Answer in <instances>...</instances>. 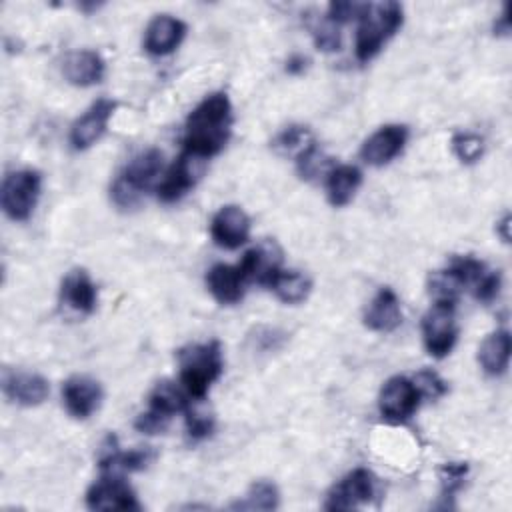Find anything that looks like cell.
Returning a JSON list of instances; mask_svg holds the SVG:
<instances>
[{
  "instance_id": "obj_38",
  "label": "cell",
  "mask_w": 512,
  "mask_h": 512,
  "mask_svg": "<svg viewBox=\"0 0 512 512\" xmlns=\"http://www.w3.org/2000/svg\"><path fill=\"white\" fill-rule=\"evenodd\" d=\"M168 422H170L168 418H164V416H160V414H156L154 410L148 408L146 412L138 414V418L134 422V428L142 434H158L168 426Z\"/></svg>"
},
{
  "instance_id": "obj_11",
  "label": "cell",
  "mask_w": 512,
  "mask_h": 512,
  "mask_svg": "<svg viewBox=\"0 0 512 512\" xmlns=\"http://www.w3.org/2000/svg\"><path fill=\"white\" fill-rule=\"evenodd\" d=\"M408 140V128L400 124H386L368 136L360 148V156L370 166H384L392 162Z\"/></svg>"
},
{
  "instance_id": "obj_17",
  "label": "cell",
  "mask_w": 512,
  "mask_h": 512,
  "mask_svg": "<svg viewBox=\"0 0 512 512\" xmlns=\"http://www.w3.org/2000/svg\"><path fill=\"white\" fill-rule=\"evenodd\" d=\"M2 388L8 400L20 406H38L46 400L50 386L44 376L24 370H8L4 372Z\"/></svg>"
},
{
  "instance_id": "obj_1",
  "label": "cell",
  "mask_w": 512,
  "mask_h": 512,
  "mask_svg": "<svg viewBox=\"0 0 512 512\" xmlns=\"http://www.w3.org/2000/svg\"><path fill=\"white\" fill-rule=\"evenodd\" d=\"M232 126V104L224 92L206 96L188 116L184 132V150L198 156L210 158L218 154Z\"/></svg>"
},
{
  "instance_id": "obj_35",
  "label": "cell",
  "mask_w": 512,
  "mask_h": 512,
  "mask_svg": "<svg viewBox=\"0 0 512 512\" xmlns=\"http://www.w3.org/2000/svg\"><path fill=\"white\" fill-rule=\"evenodd\" d=\"M340 26L330 22V20H324L320 26L314 28V44L318 50H324V52H334L340 48Z\"/></svg>"
},
{
  "instance_id": "obj_27",
  "label": "cell",
  "mask_w": 512,
  "mask_h": 512,
  "mask_svg": "<svg viewBox=\"0 0 512 512\" xmlns=\"http://www.w3.org/2000/svg\"><path fill=\"white\" fill-rule=\"evenodd\" d=\"M280 504L278 488L268 480L254 482L242 500L230 504L232 510H274Z\"/></svg>"
},
{
  "instance_id": "obj_6",
  "label": "cell",
  "mask_w": 512,
  "mask_h": 512,
  "mask_svg": "<svg viewBox=\"0 0 512 512\" xmlns=\"http://www.w3.org/2000/svg\"><path fill=\"white\" fill-rule=\"evenodd\" d=\"M458 328L454 320V304L434 302L422 318V340L430 356L444 358L456 344Z\"/></svg>"
},
{
  "instance_id": "obj_14",
  "label": "cell",
  "mask_w": 512,
  "mask_h": 512,
  "mask_svg": "<svg viewBox=\"0 0 512 512\" xmlns=\"http://www.w3.org/2000/svg\"><path fill=\"white\" fill-rule=\"evenodd\" d=\"M280 264H282V252L276 242L268 240L244 252L242 260L238 262V268L248 282H258L268 286L270 280L276 276V272L282 270Z\"/></svg>"
},
{
  "instance_id": "obj_40",
  "label": "cell",
  "mask_w": 512,
  "mask_h": 512,
  "mask_svg": "<svg viewBox=\"0 0 512 512\" xmlns=\"http://www.w3.org/2000/svg\"><path fill=\"white\" fill-rule=\"evenodd\" d=\"M508 228H510V214H504L502 220H498V224H496V232L500 234V238H502L504 242H510V232H508Z\"/></svg>"
},
{
  "instance_id": "obj_32",
  "label": "cell",
  "mask_w": 512,
  "mask_h": 512,
  "mask_svg": "<svg viewBox=\"0 0 512 512\" xmlns=\"http://www.w3.org/2000/svg\"><path fill=\"white\" fill-rule=\"evenodd\" d=\"M468 474L466 462H450L440 468V484H442V498H452L462 486Z\"/></svg>"
},
{
  "instance_id": "obj_39",
  "label": "cell",
  "mask_w": 512,
  "mask_h": 512,
  "mask_svg": "<svg viewBox=\"0 0 512 512\" xmlns=\"http://www.w3.org/2000/svg\"><path fill=\"white\" fill-rule=\"evenodd\" d=\"M304 68H306V58L300 56V54L290 56L288 62H286V72L288 74H300V72H304Z\"/></svg>"
},
{
  "instance_id": "obj_7",
  "label": "cell",
  "mask_w": 512,
  "mask_h": 512,
  "mask_svg": "<svg viewBox=\"0 0 512 512\" xmlns=\"http://www.w3.org/2000/svg\"><path fill=\"white\" fill-rule=\"evenodd\" d=\"M420 392L414 384V380L404 376H394L386 380V384L380 390L378 406L384 420L400 424L406 422L420 404Z\"/></svg>"
},
{
  "instance_id": "obj_25",
  "label": "cell",
  "mask_w": 512,
  "mask_h": 512,
  "mask_svg": "<svg viewBox=\"0 0 512 512\" xmlns=\"http://www.w3.org/2000/svg\"><path fill=\"white\" fill-rule=\"evenodd\" d=\"M268 288L286 304H300L308 298L312 282L298 270H278Z\"/></svg>"
},
{
  "instance_id": "obj_37",
  "label": "cell",
  "mask_w": 512,
  "mask_h": 512,
  "mask_svg": "<svg viewBox=\"0 0 512 512\" xmlns=\"http://www.w3.org/2000/svg\"><path fill=\"white\" fill-rule=\"evenodd\" d=\"M500 274L498 272H486L476 284H474V296L480 300V302H484V304H488V302H492L496 296H498V292H500Z\"/></svg>"
},
{
  "instance_id": "obj_21",
  "label": "cell",
  "mask_w": 512,
  "mask_h": 512,
  "mask_svg": "<svg viewBox=\"0 0 512 512\" xmlns=\"http://www.w3.org/2000/svg\"><path fill=\"white\" fill-rule=\"evenodd\" d=\"M400 322H402V310H400V300L396 292L388 286L380 288L364 314L366 328L374 332H392L400 326Z\"/></svg>"
},
{
  "instance_id": "obj_16",
  "label": "cell",
  "mask_w": 512,
  "mask_h": 512,
  "mask_svg": "<svg viewBox=\"0 0 512 512\" xmlns=\"http://www.w3.org/2000/svg\"><path fill=\"white\" fill-rule=\"evenodd\" d=\"M102 400L100 384L90 376H72L62 384V402L70 416L88 418Z\"/></svg>"
},
{
  "instance_id": "obj_3",
  "label": "cell",
  "mask_w": 512,
  "mask_h": 512,
  "mask_svg": "<svg viewBox=\"0 0 512 512\" xmlns=\"http://www.w3.org/2000/svg\"><path fill=\"white\" fill-rule=\"evenodd\" d=\"M180 382L188 396L202 400L210 384L222 374V348L220 342L210 340L204 344H190L178 352Z\"/></svg>"
},
{
  "instance_id": "obj_5",
  "label": "cell",
  "mask_w": 512,
  "mask_h": 512,
  "mask_svg": "<svg viewBox=\"0 0 512 512\" xmlns=\"http://www.w3.org/2000/svg\"><path fill=\"white\" fill-rule=\"evenodd\" d=\"M42 178L36 170H16L10 172L2 182V208L12 220H28L38 196Z\"/></svg>"
},
{
  "instance_id": "obj_9",
  "label": "cell",
  "mask_w": 512,
  "mask_h": 512,
  "mask_svg": "<svg viewBox=\"0 0 512 512\" xmlns=\"http://www.w3.org/2000/svg\"><path fill=\"white\" fill-rule=\"evenodd\" d=\"M376 492V480L370 470L356 468L346 474L326 496V510H352L360 504L370 502Z\"/></svg>"
},
{
  "instance_id": "obj_20",
  "label": "cell",
  "mask_w": 512,
  "mask_h": 512,
  "mask_svg": "<svg viewBox=\"0 0 512 512\" xmlns=\"http://www.w3.org/2000/svg\"><path fill=\"white\" fill-rule=\"evenodd\" d=\"M104 60L94 50H74L62 60V74L74 86L98 84L104 76Z\"/></svg>"
},
{
  "instance_id": "obj_29",
  "label": "cell",
  "mask_w": 512,
  "mask_h": 512,
  "mask_svg": "<svg viewBox=\"0 0 512 512\" xmlns=\"http://www.w3.org/2000/svg\"><path fill=\"white\" fill-rule=\"evenodd\" d=\"M452 152L464 164H474L484 154V140L474 132H458L450 140Z\"/></svg>"
},
{
  "instance_id": "obj_22",
  "label": "cell",
  "mask_w": 512,
  "mask_h": 512,
  "mask_svg": "<svg viewBox=\"0 0 512 512\" xmlns=\"http://www.w3.org/2000/svg\"><path fill=\"white\" fill-rule=\"evenodd\" d=\"M60 298L68 308L80 314H90L96 308V286L88 272L82 268L68 272L62 280Z\"/></svg>"
},
{
  "instance_id": "obj_19",
  "label": "cell",
  "mask_w": 512,
  "mask_h": 512,
  "mask_svg": "<svg viewBox=\"0 0 512 512\" xmlns=\"http://www.w3.org/2000/svg\"><path fill=\"white\" fill-rule=\"evenodd\" d=\"M246 284H248V280L240 272L238 264L236 266L214 264L206 274V286H208L210 294L214 296L216 302L226 304V306L236 304L244 298Z\"/></svg>"
},
{
  "instance_id": "obj_15",
  "label": "cell",
  "mask_w": 512,
  "mask_h": 512,
  "mask_svg": "<svg viewBox=\"0 0 512 512\" xmlns=\"http://www.w3.org/2000/svg\"><path fill=\"white\" fill-rule=\"evenodd\" d=\"M186 36V24L170 14L154 16L144 32V48L152 56H166L180 46Z\"/></svg>"
},
{
  "instance_id": "obj_26",
  "label": "cell",
  "mask_w": 512,
  "mask_h": 512,
  "mask_svg": "<svg viewBox=\"0 0 512 512\" xmlns=\"http://www.w3.org/2000/svg\"><path fill=\"white\" fill-rule=\"evenodd\" d=\"M148 406L156 414L170 420L176 412H182L188 408V400H186V394L174 382L162 380L152 388L148 396Z\"/></svg>"
},
{
  "instance_id": "obj_18",
  "label": "cell",
  "mask_w": 512,
  "mask_h": 512,
  "mask_svg": "<svg viewBox=\"0 0 512 512\" xmlns=\"http://www.w3.org/2000/svg\"><path fill=\"white\" fill-rule=\"evenodd\" d=\"M154 452L150 448H136V450H120L116 436H108L98 454V466L102 472L122 474V472H136L144 470L152 460Z\"/></svg>"
},
{
  "instance_id": "obj_30",
  "label": "cell",
  "mask_w": 512,
  "mask_h": 512,
  "mask_svg": "<svg viewBox=\"0 0 512 512\" xmlns=\"http://www.w3.org/2000/svg\"><path fill=\"white\" fill-rule=\"evenodd\" d=\"M330 164V158H326L318 148L316 144L312 142L310 146H306L298 156H296V168H298V174L304 178V180H312L316 178L318 174L326 172Z\"/></svg>"
},
{
  "instance_id": "obj_12",
  "label": "cell",
  "mask_w": 512,
  "mask_h": 512,
  "mask_svg": "<svg viewBox=\"0 0 512 512\" xmlns=\"http://www.w3.org/2000/svg\"><path fill=\"white\" fill-rule=\"evenodd\" d=\"M116 110V102L100 98L94 102L70 128V144L74 150L90 148L106 130L108 120Z\"/></svg>"
},
{
  "instance_id": "obj_34",
  "label": "cell",
  "mask_w": 512,
  "mask_h": 512,
  "mask_svg": "<svg viewBox=\"0 0 512 512\" xmlns=\"http://www.w3.org/2000/svg\"><path fill=\"white\" fill-rule=\"evenodd\" d=\"M414 384H416L420 396H428V398H432V400L444 396L446 390H448L446 382H444L436 372H432V370H420V372L414 376Z\"/></svg>"
},
{
  "instance_id": "obj_13",
  "label": "cell",
  "mask_w": 512,
  "mask_h": 512,
  "mask_svg": "<svg viewBox=\"0 0 512 512\" xmlns=\"http://www.w3.org/2000/svg\"><path fill=\"white\" fill-rule=\"evenodd\" d=\"M210 234L218 246L226 250H234L248 240L250 218L240 206H234V204L222 206L210 222Z\"/></svg>"
},
{
  "instance_id": "obj_41",
  "label": "cell",
  "mask_w": 512,
  "mask_h": 512,
  "mask_svg": "<svg viewBox=\"0 0 512 512\" xmlns=\"http://www.w3.org/2000/svg\"><path fill=\"white\" fill-rule=\"evenodd\" d=\"M494 30H496L498 34H508V30H510V24H508V6H504V10H502L498 22L494 24Z\"/></svg>"
},
{
  "instance_id": "obj_28",
  "label": "cell",
  "mask_w": 512,
  "mask_h": 512,
  "mask_svg": "<svg viewBox=\"0 0 512 512\" xmlns=\"http://www.w3.org/2000/svg\"><path fill=\"white\" fill-rule=\"evenodd\" d=\"M462 290H464V284L450 268L436 270L428 276V292L434 298V302L454 304Z\"/></svg>"
},
{
  "instance_id": "obj_2",
  "label": "cell",
  "mask_w": 512,
  "mask_h": 512,
  "mask_svg": "<svg viewBox=\"0 0 512 512\" xmlns=\"http://www.w3.org/2000/svg\"><path fill=\"white\" fill-rule=\"evenodd\" d=\"M402 6L398 2H380L366 4L364 12L358 18L356 44L354 52L360 62L372 60L380 48L396 34L402 26Z\"/></svg>"
},
{
  "instance_id": "obj_4",
  "label": "cell",
  "mask_w": 512,
  "mask_h": 512,
  "mask_svg": "<svg viewBox=\"0 0 512 512\" xmlns=\"http://www.w3.org/2000/svg\"><path fill=\"white\" fill-rule=\"evenodd\" d=\"M162 170V152L156 148L136 154L124 168V172L114 180L110 188V198L118 208H134L140 194L156 180Z\"/></svg>"
},
{
  "instance_id": "obj_8",
  "label": "cell",
  "mask_w": 512,
  "mask_h": 512,
  "mask_svg": "<svg viewBox=\"0 0 512 512\" xmlns=\"http://www.w3.org/2000/svg\"><path fill=\"white\" fill-rule=\"evenodd\" d=\"M86 504L92 510H140L136 494L120 474L104 472L86 492Z\"/></svg>"
},
{
  "instance_id": "obj_10",
  "label": "cell",
  "mask_w": 512,
  "mask_h": 512,
  "mask_svg": "<svg viewBox=\"0 0 512 512\" xmlns=\"http://www.w3.org/2000/svg\"><path fill=\"white\" fill-rule=\"evenodd\" d=\"M204 172V158H198L190 152H182L172 168L166 172L164 180L158 186V198L166 204L180 200Z\"/></svg>"
},
{
  "instance_id": "obj_31",
  "label": "cell",
  "mask_w": 512,
  "mask_h": 512,
  "mask_svg": "<svg viewBox=\"0 0 512 512\" xmlns=\"http://www.w3.org/2000/svg\"><path fill=\"white\" fill-rule=\"evenodd\" d=\"M312 144V136H310V130L306 126H290V128H284L276 140H274V148L280 150V152H296V156Z\"/></svg>"
},
{
  "instance_id": "obj_36",
  "label": "cell",
  "mask_w": 512,
  "mask_h": 512,
  "mask_svg": "<svg viewBox=\"0 0 512 512\" xmlns=\"http://www.w3.org/2000/svg\"><path fill=\"white\" fill-rule=\"evenodd\" d=\"M364 8H366V4H362V2H332L328 6L326 20L340 26V24L352 20V18H360Z\"/></svg>"
},
{
  "instance_id": "obj_23",
  "label": "cell",
  "mask_w": 512,
  "mask_h": 512,
  "mask_svg": "<svg viewBox=\"0 0 512 512\" xmlns=\"http://www.w3.org/2000/svg\"><path fill=\"white\" fill-rule=\"evenodd\" d=\"M510 348H512V340L506 328H500L488 334L478 348V362L482 370L490 376L504 374L510 362Z\"/></svg>"
},
{
  "instance_id": "obj_24",
  "label": "cell",
  "mask_w": 512,
  "mask_h": 512,
  "mask_svg": "<svg viewBox=\"0 0 512 512\" xmlns=\"http://www.w3.org/2000/svg\"><path fill=\"white\" fill-rule=\"evenodd\" d=\"M360 184H362V172L356 166L340 164L330 168L326 176L328 202L336 208L346 206L354 198Z\"/></svg>"
},
{
  "instance_id": "obj_33",
  "label": "cell",
  "mask_w": 512,
  "mask_h": 512,
  "mask_svg": "<svg viewBox=\"0 0 512 512\" xmlns=\"http://www.w3.org/2000/svg\"><path fill=\"white\" fill-rule=\"evenodd\" d=\"M186 430L192 440H202L214 430V416L202 408H186Z\"/></svg>"
}]
</instances>
